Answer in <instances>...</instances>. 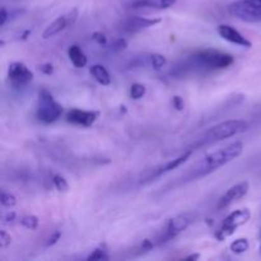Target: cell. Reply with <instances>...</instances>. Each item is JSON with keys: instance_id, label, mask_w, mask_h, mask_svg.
Wrapping results in <instances>:
<instances>
[{"instance_id": "cell-1", "label": "cell", "mask_w": 261, "mask_h": 261, "mask_svg": "<svg viewBox=\"0 0 261 261\" xmlns=\"http://www.w3.org/2000/svg\"><path fill=\"white\" fill-rule=\"evenodd\" d=\"M242 150H244V144L241 142H234L226 145V147L219 148V149L209 153L205 157L201 158L200 161L194 163L186 171V173L184 175V181L198 180V178L204 177V176H208L209 173L214 172L218 168L223 167L224 165L240 157Z\"/></svg>"}, {"instance_id": "cell-2", "label": "cell", "mask_w": 261, "mask_h": 261, "mask_svg": "<svg viewBox=\"0 0 261 261\" xmlns=\"http://www.w3.org/2000/svg\"><path fill=\"white\" fill-rule=\"evenodd\" d=\"M247 129H249V122L245 121V120H227V121L219 122V124L214 125V126L209 127L206 132H204L201 137L196 139L191 149H196V148L203 147V145H209L221 142L223 139H228V138L246 132Z\"/></svg>"}, {"instance_id": "cell-3", "label": "cell", "mask_w": 261, "mask_h": 261, "mask_svg": "<svg viewBox=\"0 0 261 261\" xmlns=\"http://www.w3.org/2000/svg\"><path fill=\"white\" fill-rule=\"evenodd\" d=\"M63 114V106L55 101L47 89H41L38 94V106L36 116L43 124L55 122Z\"/></svg>"}, {"instance_id": "cell-4", "label": "cell", "mask_w": 261, "mask_h": 261, "mask_svg": "<svg viewBox=\"0 0 261 261\" xmlns=\"http://www.w3.org/2000/svg\"><path fill=\"white\" fill-rule=\"evenodd\" d=\"M228 13L244 22H261V0H236L228 5Z\"/></svg>"}, {"instance_id": "cell-5", "label": "cell", "mask_w": 261, "mask_h": 261, "mask_svg": "<svg viewBox=\"0 0 261 261\" xmlns=\"http://www.w3.org/2000/svg\"><path fill=\"white\" fill-rule=\"evenodd\" d=\"M250 218H251V213L249 209H239L236 212H232L229 216H227L222 226L216 232V239L218 241H224L229 236H232L239 227L246 224Z\"/></svg>"}, {"instance_id": "cell-6", "label": "cell", "mask_w": 261, "mask_h": 261, "mask_svg": "<svg viewBox=\"0 0 261 261\" xmlns=\"http://www.w3.org/2000/svg\"><path fill=\"white\" fill-rule=\"evenodd\" d=\"M195 59L200 65H204L211 69L228 68L234 61V58L232 55H229V54L222 53V51L218 50H213V48L200 51V53L196 54Z\"/></svg>"}, {"instance_id": "cell-7", "label": "cell", "mask_w": 261, "mask_h": 261, "mask_svg": "<svg viewBox=\"0 0 261 261\" xmlns=\"http://www.w3.org/2000/svg\"><path fill=\"white\" fill-rule=\"evenodd\" d=\"M190 223L191 219L189 218L188 216H178L170 219V221L166 223L163 231L161 232V234L158 236L157 242L158 244H165V242L171 241V240L177 237L180 233H182L185 229H188Z\"/></svg>"}, {"instance_id": "cell-8", "label": "cell", "mask_w": 261, "mask_h": 261, "mask_svg": "<svg viewBox=\"0 0 261 261\" xmlns=\"http://www.w3.org/2000/svg\"><path fill=\"white\" fill-rule=\"evenodd\" d=\"M76 18H78V9H73L65 15H61V17L56 18L51 24H48L45 28L42 33V38L48 40V38L54 37V36L59 35L60 32H63L64 30L69 27H73L74 23H75Z\"/></svg>"}, {"instance_id": "cell-9", "label": "cell", "mask_w": 261, "mask_h": 261, "mask_svg": "<svg viewBox=\"0 0 261 261\" xmlns=\"http://www.w3.org/2000/svg\"><path fill=\"white\" fill-rule=\"evenodd\" d=\"M8 78L14 88H22L33 79V73L23 63H12L8 70Z\"/></svg>"}, {"instance_id": "cell-10", "label": "cell", "mask_w": 261, "mask_h": 261, "mask_svg": "<svg viewBox=\"0 0 261 261\" xmlns=\"http://www.w3.org/2000/svg\"><path fill=\"white\" fill-rule=\"evenodd\" d=\"M162 22L161 18H145V17H129L121 23V30L126 33H139L142 31L154 27Z\"/></svg>"}, {"instance_id": "cell-11", "label": "cell", "mask_w": 261, "mask_h": 261, "mask_svg": "<svg viewBox=\"0 0 261 261\" xmlns=\"http://www.w3.org/2000/svg\"><path fill=\"white\" fill-rule=\"evenodd\" d=\"M250 185L247 181H242V182H239L237 185L232 186L227 190V193L219 199L218 205H217V209H224L227 206L231 205L234 201L240 200V199L244 198L247 193H249Z\"/></svg>"}, {"instance_id": "cell-12", "label": "cell", "mask_w": 261, "mask_h": 261, "mask_svg": "<svg viewBox=\"0 0 261 261\" xmlns=\"http://www.w3.org/2000/svg\"><path fill=\"white\" fill-rule=\"evenodd\" d=\"M217 32H218V35L221 36L223 40L228 41V42L231 43H234V45H239L241 46V47L246 48H250L252 46V43L250 42L244 35H241L236 28L232 27V25L229 24H219L218 27H217Z\"/></svg>"}, {"instance_id": "cell-13", "label": "cell", "mask_w": 261, "mask_h": 261, "mask_svg": "<svg viewBox=\"0 0 261 261\" xmlns=\"http://www.w3.org/2000/svg\"><path fill=\"white\" fill-rule=\"evenodd\" d=\"M97 116H98L97 112L73 109L66 114V120H68V122H71L74 125L88 127L91 125H93V122L97 120Z\"/></svg>"}, {"instance_id": "cell-14", "label": "cell", "mask_w": 261, "mask_h": 261, "mask_svg": "<svg viewBox=\"0 0 261 261\" xmlns=\"http://www.w3.org/2000/svg\"><path fill=\"white\" fill-rule=\"evenodd\" d=\"M193 152H194V149H191V148H190V149L185 150V152H184L182 154L178 155V157L175 158V160H171L170 162L165 163V165L160 166V167H155L154 170L152 171V175H150L149 177L147 178V180H153V178L160 177V176L165 175V173L171 172V171H172V170H176V168L180 167V166L182 165V163H185L186 161H188L189 158H190V155L193 154Z\"/></svg>"}, {"instance_id": "cell-15", "label": "cell", "mask_w": 261, "mask_h": 261, "mask_svg": "<svg viewBox=\"0 0 261 261\" xmlns=\"http://www.w3.org/2000/svg\"><path fill=\"white\" fill-rule=\"evenodd\" d=\"M177 0H134L133 8H153V9H168L176 4Z\"/></svg>"}, {"instance_id": "cell-16", "label": "cell", "mask_w": 261, "mask_h": 261, "mask_svg": "<svg viewBox=\"0 0 261 261\" xmlns=\"http://www.w3.org/2000/svg\"><path fill=\"white\" fill-rule=\"evenodd\" d=\"M68 56H69V60L71 61L75 68L81 69L84 68L88 63V58H87L86 54L83 53L81 47L78 45H71L68 50Z\"/></svg>"}, {"instance_id": "cell-17", "label": "cell", "mask_w": 261, "mask_h": 261, "mask_svg": "<svg viewBox=\"0 0 261 261\" xmlns=\"http://www.w3.org/2000/svg\"><path fill=\"white\" fill-rule=\"evenodd\" d=\"M91 74L96 82H98L102 86H109L111 83V76H110L109 71L105 68L103 65H99V64H96V65L91 66Z\"/></svg>"}, {"instance_id": "cell-18", "label": "cell", "mask_w": 261, "mask_h": 261, "mask_svg": "<svg viewBox=\"0 0 261 261\" xmlns=\"http://www.w3.org/2000/svg\"><path fill=\"white\" fill-rule=\"evenodd\" d=\"M229 249L233 254L236 255H241L245 254L247 250L250 249V244H249V240L247 239H237L229 245Z\"/></svg>"}, {"instance_id": "cell-19", "label": "cell", "mask_w": 261, "mask_h": 261, "mask_svg": "<svg viewBox=\"0 0 261 261\" xmlns=\"http://www.w3.org/2000/svg\"><path fill=\"white\" fill-rule=\"evenodd\" d=\"M148 63L155 70H160L161 68L166 65V58L161 54H152V55L148 56Z\"/></svg>"}, {"instance_id": "cell-20", "label": "cell", "mask_w": 261, "mask_h": 261, "mask_svg": "<svg viewBox=\"0 0 261 261\" xmlns=\"http://www.w3.org/2000/svg\"><path fill=\"white\" fill-rule=\"evenodd\" d=\"M145 92H147V88L140 83H134L132 87H130V96H132V98L134 99L143 98Z\"/></svg>"}, {"instance_id": "cell-21", "label": "cell", "mask_w": 261, "mask_h": 261, "mask_svg": "<svg viewBox=\"0 0 261 261\" xmlns=\"http://www.w3.org/2000/svg\"><path fill=\"white\" fill-rule=\"evenodd\" d=\"M53 184H54V186L56 188V190L60 191V193H66V191H68V189H69L68 182H66V180L61 175L54 176Z\"/></svg>"}, {"instance_id": "cell-22", "label": "cell", "mask_w": 261, "mask_h": 261, "mask_svg": "<svg viewBox=\"0 0 261 261\" xmlns=\"http://www.w3.org/2000/svg\"><path fill=\"white\" fill-rule=\"evenodd\" d=\"M20 224L27 229H36L38 227V218L36 216H25L20 219Z\"/></svg>"}, {"instance_id": "cell-23", "label": "cell", "mask_w": 261, "mask_h": 261, "mask_svg": "<svg viewBox=\"0 0 261 261\" xmlns=\"http://www.w3.org/2000/svg\"><path fill=\"white\" fill-rule=\"evenodd\" d=\"M17 204V199H15L14 195L12 194H8L5 191L2 193V205L5 206V208H12Z\"/></svg>"}, {"instance_id": "cell-24", "label": "cell", "mask_w": 261, "mask_h": 261, "mask_svg": "<svg viewBox=\"0 0 261 261\" xmlns=\"http://www.w3.org/2000/svg\"><path fill=\"white\" fill-rule=\"evenodd\" d=\"M126 47H127V41L121 37V38H117V40H115L114 42H112L111 51L112 53H121V51L125 50Z\"/></svg>"}, {"instance_id": "cell-25", "label": "cell", "mask_w": 261, "mask_h": 261, "mask_svg": "<svg viewBox=\"0 0 261 261\" xmlns=\"http://www.w3.org/2000/svg\"><path fill=\"white\" fill-rule=\"evenodd\" d=\"M12 244V237L7 231H0V247L2 249H7L9 245Z\"/></svg>"}, {"instance_id": "cell-26", "label": "cell", "mask_w": 261, "mask_h": 261, "mask_svg": "<svg viewBox=\"0 0 261 261\" xmlns=\"http://www.w3.org/2000/svg\"><path fill=\"white\" fill-rule=\"evenodd\" d=\"M107 259H109V256H107L106 251L97 249V250H94L93 254L89 255L88 259H87V260L92 261V260H107Z\"/></svg>"}, {"instance_id": "cell-27", "label": "cell", "mask_w": 261, "mask_h": 261, "mask_svg": "<svg viewBox=\"0 0 261 261\" xmlns=\"http://www.w3.org/2000/svg\"><path fill=\"white\" fill-rule=\"evenodd\" d=\"M172 103H173V107H175L176 110H178V111H182L184 107H185V103H184V99L181 98L180 96H175V97H173Z\"/></svg>"}, {"instance_id": "cell-28", "label": "cell", "mask_w": 261, "mask_h": 261, "mask_svg": "<svg viewBox=\"0 0 261 261\" xmlns=\"http://www.w3.org/2000/svg\"><path fill=\"white\" fill-rule=\"evenodd\" d=\"M93 40L96 41V42H98L99 45H106L107 43V37L106 35H103V33L101 32H94L93 33Z\"/></svg>"}, {"instance_id": "cell-29", "label": "cell", "mask_w": 261, "mask_h": 261, "mask_svg": "<svg viewBox=\"0 0 261 261\" xmlns=\"http://www.w3.org/2000/svg\"><path fill=\"white\" fill-rule=\"evenodd\" d=\"M60 236H61L60 232H55L54 234H51V237L47 240V242H46V246L50 247V246H53V245H55L56 242L59 241V239H60Z\"/></svg>"}, {"instance_id": "cell-30", "label": "cell", "mask_w": 261, "mask_h": 261, "mask_svg": "<svg viewBox=\"0 0 261 261\" xmlns=\"http://www.w3.org/2000/svg\"><path fill=\"white\" fill-rule=\"evenodd\" d=\"M8 18H9V13H8V10L5 8H2V10H0V25L2 27L7 23Z\"/></svg>"}, {"instance_id": "cell-31", "label": "cell", "mask_w": 261, "mask_h": 261, "mask_svg": "<svg viewBox=\"0 0 261 261\" xmlns=\"http://www.w3.org/2000/svg\"><path fill=\"white\" fill-rule=\"evenodd\" d=\"M40 70L45 74H51L54 71V69H53V65H51V64H45V65L40 66Z\"/></svg>"}, {"instance_id": "cell-32", "label": "cell", "mask_w": 261, "mask_h": 261, "mask_svg": "<svg viewBox=\"0 0 261 261\" xmlns=\"http://www.w3.org/2000/svg\"><path fill=\"white\" fill-rule=\"evenodd\" d=\"M14 218H15L14 212H8V213L4 216V221L5 222H13V219H14Z\"/></svg>"}, {"instance_id": "cell-33", "label": "cell", "mask_w": 261, "mask_h": 261, "mask_svg": "<svg viewBox=\"0 0 261 261\" xmlns=\"http://www.w3.org/2000/svg\"><path fill=\"white\" fill-rule=\"evenodd\" d=\"M199 257H200V255L199 254H194V255H190V256H188L186 259L188 260H198Z\"/></svg>"}, {"instance_id": "cell-34", "label": "cell", "mask_w": 261, "mask_h": 261, "mask_svg": "<svg viewBox=\"0 0 261 261\" xmlns=\"http://www.w3.org/2000/svg\"><path fill=\"white\" fill-rule=\"evenodd\" d=\"M260 254H261V244H260Z\"/></svg>"}]
</instances>
